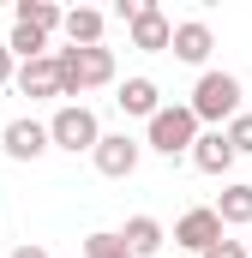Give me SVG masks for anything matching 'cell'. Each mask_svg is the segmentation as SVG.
Returning a JSON list of instances; mask_svg holds the SVG:
<instances>
[{
	"label": "cell",
	"mask_w": 252,
	"mask_h": 258,
	"mask_svg": "<svg viewBox=\"0 0 252 258\" xmlns=\"http://www.w3.org/2000/svg\"><path fill=\"white\" fill-rule=\"evenodd\" d=\"M228 228H222V216H216V204H198V210H186L180 222H174V246H186V252H210L216 240H222Z\"/></svg>",
	"instance_id": "cell-6"
},
{
	"label": "cell",
	"mask_w": 252,
	"mask_h": 258,
	"mask_svg": "<svg viewBox=\"0 0 252 258\" xmlns=\"http://www.w3.org/2000/svg\"><path fill=\"white\" fill-rule=\"evenodd\" d=\"M12 60H18V54H12V48H6V42H0V90H6V84H12V78H18V66H12Z\"/></svg>",
	"instance_id": "cell-21"
},
{
	"label": "cell",
	"mask_w": 252,
	"mask_h": 258,
	"mask_svg": "<svg viewBox=\"0 0 252 258\" xmlns=\"http://www.w3.org/2000/svg\"><path fill=\"white\" fill-rule=\"evenodd\" d=\"M84 258H132V246L120 240V228H96L84 234Z\"/></svg>",
	"instance_id": "cell-18"
},
{
	"label": "cell",
	"mask_w": 252,
	"mask_h": 258,
	"mask_svg": "<svg viewBox=\"0 0 252 258\" xmlns=\"http://www.w3.org/2000/svg\"><path fill=\"white\" fill-rule=\"evenodd\" d=\"M0 150H6L12 162H36L42 150H54V138H48L42 120H30V114H24V120H6V126H0Z\"/></svg>",
	"instance_id": "cell-8"
},
{
	"label": "cell",
	"mask_w": 252,
	"mask_h": 258,
	"mask_svg": "<svg viewBox=\"0 0 252 258\" xmlns=\"http://www.w3.org/2000/svg\"><path fill=\"white\" fill-rule=\"evenodd\" d=\"M204 120L192 114V102H168L156 120H150V132H144V150H156V156H192V144L204 138Z\"/></svg>",
	"instance_id": "cell-1"
},
{
	"label": "cell",
	"mask_w": 252,
	"mask_h": 258,
	"mask_svg": "<svg viewBox=\"0 0 252 258\" xmlns=\"http://www.w3.org/2000/svg\"><path fill=\"white\" fill-rule=\"evenodd\" d=\"M114 102H120L126 114H144V120H156V114L168 108V102H162V90H156V78H144V72H138V78H126Z\"/></svg>",
	"instance_id": "cell-12"
},
{
	"label": "cell",
	"mask_w": 252,
	"mask_h": 258,
	"mask_svg": "<svg viewBox=\"0 0 252 258\" xmlns=\"http://www.w3.org/2000/svg\"><path fill=\"white\" fill-rule=\"evenodd\" d=\"M246 252H252V240H246Z\"/></svg>",
	"instance_id": "cell-23"
},
{
	"label": "cell",
	"mask_w": 252,
	"mask_h": 258,
	"mask_svg": "<svg viewBox=\"0 0 252 258\" xmlns=\"http://www.w3.org/2000/svg\"><path fill=\"white\" fill-rule=\"evenodd\" d=\"M12 24H30V30L54 36V30H66V12L54 0H18V6H12Z\"/></svg>",
	"instance_id": "cell-16"
},
{
	"label": "cell",
	"mask_w": 252,
	"mask_h": 258,
	"mask_svg": "<svg viewBox=\"0 0 252 258\" xmlns=\"http://www.w3.org/2000/svg\"><path fill=\"white\" fill-rule=\"evenodd\" d=\"M12 258H54L48 246H36V240H24V246H12Z\"/></svg>",
	"instance_id": "cell-22"
},
{
	"label": "cell",
	"mask_w": 252,
	"mask_h": 258,
	"mask_svg": "<svg viewBox=\"0 0 252 258\" xmlns=\"http://www.w3.org/2000/svg\"><path fill=\"white\" fill-rule=\"evenodd\" d=\"M126 36H132V48L138 54H162V48H174V18L162 12V6H138V18L126 24Z\"/></svg>",
	"instance_id": "cell-7"
},
{
	"label": "cell",
	"mask_w": 252,
	"mask_h": 258,
	"mask_svg": "<svg viewBox=\"0 0 252 258\" xmlns=\"http://www.w3.org/2000/svg\"><path fill=\"white\" fill-rule=\"evenodd\" d=\"M240 78L234 72H204L198 84H192V114L198 120H210V126H222V120H234L240 114Z\"/></svg>",
	"instance_id": "cell-3"
},
{
	"label": "cell",
	"mask_w": 252,
	"mask_h": 258,
	"mask_svg": "<svg viewBox=\"0 0 252 258\" xmlns=\"http://www.w3.org/2000/svg\"><path fill=\"white\" fill-rule=\"evenodd\" d=\"M210 48H216V36H210V24L204 18H186V24H174V60H186V66H204L210 60Z\"/></svg>",
	"instance_id": "cell-11"
},
{
	"label": "cell",
	"mask_w": 252,
	"mask_h": 258,
	"mask_svg": "<svg viewBox=\"0 0 252 258\" xmlns=\"http://www.w3.org/2000/svg\"><path fill=\"white\" fill-rule=\"evenodd\" d=\"M120 240H126V246H132V258H156V252H162V246H168V228H162L156 216H126Z\"/></svg>",
	"instance_id": "cell-13"
},
{
	"label": "cell",
	"mask_w": 252,
	"mask_h": 258,
	"mask_svg": "<svg viewBox=\"0 0 252 258\" xmlns=\"http://www.w3.org/2000/svg\"><path fill=\"white\" fill-rule=\"evenodd\" d=\"M222 132H228V144H234L240 156H252V114H246V108H240V114H234V120H228Z\"/></svg>",
	"instance_id": "cell-19"
},
{
	"label": "cell",
	"mask_w": 252,
	"mask_h": 258,
	"mask_svg": "<svg viewBox=\"0 0 252 258\" xmlns=\"http://www.w3.org/2000/svg\"><path fill=\"white\" fill-rule=\"evenodd\" d=\"M216 216H222V228H252V186L246 180H228V186H222Z\"/></svg>",
	"instance_id": "cell-15"
},
{
	"label": "cell",
	"mask_w": 252,
	"mask_h": 258,
	"mask_svg": "<svg viewBox=\"0 0 252 258\" xmlns=\"http://www.w3.org/2000/svg\"><path fill=\"white\" fill-rule=\"evenodd\" d=\"M234 156H240V150L228 144V132H222V126H210L198 144H192V168H198V174H210V180H222V174L234 168Z\"/></svg>",
	"instance_id": "cell-9"
},
{
	"label": "cell",
	"mask_w": 252,
	"mask_h": 258,
	"mask_svg": "<svg viewBox=\"0 0 252 258\" xmlns=\"http://www.w3.org/2000/svg\"><path fill=\"white\" fill-rule=\"evenodd\" d=\"M6 48H12L18 60H42V54H54V48H48V36H42V30H30V24H12Z\"/></svg>",
	"instance_id": "cell-17"
},
{
	"label": "cell",
	"mask_w": 252,
	"mask_h": 258,
	"mask_svg": "<svg viewBox=\"0 0 252 258\" xmlns=\"http://www.w3.org/2000/svg\"><path fill=\"white\" fill-rule=\"evenodd\" d=\"M138 156H144V144L132 138V132H102V144H96V174H108V180H132L138 174Z\"/></svg>",
	"instance_id": "cell-5"
},
{
	"label": "cell",
	"mask_w": 252,
	"mask_h": 258,
	"mask_svg": "<svg viewBox=\"0 0 252 258\" xmlns=\"http://www.w3.org/2000/svg\"><path fill=\"white\" fill-rule=\"evenodd\" d=\"M48 138H54V150H66V156H96V144H102V120L84 108V102H66V108H54V120H48Z\"/></svg>",
	"instance_id": "cell-4"
},
{
	"label": "cell",
	"mask_w": 252,
	"mask_h": 258,
	"mask_svg": "<svg viewBox=\"0 0 252 258\" xmlns=\"http://www.w3.org/2000/svg\"><path fill=\"white\" fill-rule=\"evenodd\" d=\"M12 84H18V96H66V84H60V54H42V60H24Z\"/></svg>",
	"instance_id": "cell-10"
},
{
	"label": "cell",
	"mask_w": 252,
	"mask_h": 258,
	"mask_svg": "<svg viewBox=\"0 0 252 258\" xmlns=\"http://www.w3.org/2000/svg\"><path fill=\"white\" fill-rule=\"evenodd\" d=\"M204 258H252V252H246V240H228V234H222V240H216Z\"/></svg>",
	"instance_id": "cell-20"
},
{
	"label": "cell",
	"mask_w": 252,
	"mask_h": 258,
	"mask_svg": "<svg viewBox=\"0 0 252 258\" xmlns=\"http://www.w3.org/2000/svg\"><path fill=\"white\" fill-rule=\"evenodd\" d=\"M102 30H108V12H96V6H72L66 12V42L72 48H102Z\"/></svg>",
	"instance_id": "cell-14"
},
{
	"label": "cell",
	"mask_w": 252,
	"mask_h": 258,
	"mask_svg": "<svg viewBox=\"0 0 252 258\" xmlns=\"http://www.w3.org/2000/svg\"><path fill=\"white\" fill-rule=\"evenodd\" d=\"M60 54V84L66 96H84V90H102V84H114V48H54Z\"/></svg>",
	"instance_id": "cell-2"
}]
</instances>
